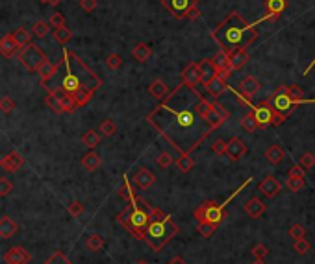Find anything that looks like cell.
Wrapping results in <instances>:
<instances>
[{
  "label": "cell",
  "instance_id": "obj_30",
  "mask_svg": "<svg viewBox=\"0 0 315 264\" xmlns=\"http://www.w3.org/2000/svg\"><path fill=\"white\" fill-rule=\"evenodd\" d=\"M176 167H178V170L182 174H187L195 167V159L191 157V153H182V155H178V159H176Z\"/></svg>",
  "mask_w": 315,
  "mask_h": 264
},
{
  "label": "cell",
  "instance_id": "obj_16",
  "mask_svg": "<svg viewBox=\"0 0 315 264\" xmlns=\"http://www.w3.org/2000/svg\"><path fill=\"white\" fill-rule=\"evenodd\" d=\"M182 81L189 87H196L199 83H202L201 65H199V63H189V65L182 70Z\"/></svg>",
  "mask_w": 315,
  "mask_h": 264
},
{
  "label": "cell",
  "instance_id": "obj_6",
  "mask_svg": "<svg viewBox=\"0 0 315 264\" xmlns=\"http://www.w3.org/2000/svg\"><path fill=\"white\" fill-rule=\"evenodd\" d=\"M224 205L226 203H217V201H213V199H208L204 203H201L199 207L195 209L193 216H195V220L201 224V222H208V224H213V226H219L221 222L226 220V209H224Z\"/></svg>",
  "mask_w": 315,
  "mask_h": 264
},
{
  "label": "cell",
  "instance_id": "obj_47",
  "mask_svg": "<svg viewBox=\"0 0 315 264\" xmlns=\"http://www.w3.org/2000/svg\"><path fill=\"white\" fill-rule=\"evenodd\" d=\"M226 148H228V140L217 139L212 144V151L215 155H226Z\"/></svg>",
  "mask_w": 315,
  "mask_h": 264
},
{
  "label": "cell",
  "instance_id": "obj_54",
  "mask_svg": "<svg viewBox=\"0 0 315 264\" xmlns=\"http://www.w3.org/2000/svg\"><path fill=\"white\" fill-rule=\"evenodd\" d=\"M50 24L54 28H63L65 26V17L61 15V13H52L50 17Z\"/></svg>",
  "mask_w": 315,
  "mask_h": 264
},
{
  "label": "cell",
  "instance_id": "obj_32",
  "mask_svg": "<svg viewBox=\"0 0 315 264\" xmlns=\"http://www.w3.org/2000/svg\"><path fill=\"white\" fill-rule=\"evenodd\" d=\"M54 72H56V65L54 63H50V61H45L43 65L39 67V70H37V74L41 76V85L43 83H47V81L54 76Z\"/></svg>",
  "mask_w": 315,
  "mask_h": 264
},
{
  "label": "cell",
  "instance_id": "obj_38",
  "mask_svg": "<svg viewBox=\"0 0 315 264\" xmlns=\"http://www.w3.org/2000/svg\"><path fill=\"white\" fill-rule=\"evenodd\" d=\"M212 109H213V102H210L206 96H201V100H199V103H196V111H199V115H201L202 119L206 120Z\"/></svg>",
  "mask_w": 315,
  "mask_h": 264
},
{
  "label": "cell",
  "instance_id": "obj_5",
  "mask_svg": "<svg viewBox=\"0 0 315 264\" xmlns=\"http://www.w3.org/2000/svg\"><path fill=\"white\" fill-rule=\"evenodd\" d=\"M180 227L178 224L160 209H154V218L150 222V226L145 235V242L148 244V248L152 251H160V249L173 240L178 235Z\"/></svg>",
  "mask_w": 315,
  "mask_h": 264
},
{
  "label": "cell",
  "instance_id": "obj_46",
  "mask_svg": "<svg viewBox=\"0 0 315 264\" xmlns=\"http://www.w3.org/2000/svg\"><path fill=\"white\" fill-rule=\"evenodd\" d=\"M215 229H217V226H213V224H208V222H201V224H199V233H201V237H204V238L213 237Z\"/></svg>",
  "mask_w": 315,
  "mask_h": 264
},
{
  "label": "cell",
  "instance_id": "obj_12",
  "mask_svg": "<svg viewBox=\"0 0 315 264\" xmlns=\"http://www.w3.org/2000/svg\"><path fill=\"white\" fill-rule=\"evenodd\" d=\"M212 63L217 70V76H221L223 80H228L234 69H232V61H230V56L224 52V50H219L217 54L212 58Z\"/></svg>",
  "mask_w": 315,
  "mask_h": 264
},
{
  "label": "cell",
  "instance_id": "obj_48",
  "mask_svg": "<svg viewBox=\"0 0 315 264\" xmlns=\"http://www.w3.org/2000/svg\"><path fill=\"white\" fill-rule=\"evenodd\" d=\"M121 65H123V58H121L119 54H109L108 58H106V67H108L109 70H117Z\"/></svg>",
  "mask_w": 315,
  "mask_h": 264
},
{
  "label": "cell",
  "instance_id": "obj_13",
  "mask_svg": "<svg viewBox=\"0 0 315 264\" xmlns=\"http://www.w3.org/2000/svg\"><path fill=\"white\" fill-rule=\"evenodd\" d=\"M228 119H230L228 109L224 108L223 103L213 102V109L210 111V115H208V119H206L208 126H210L212 130H217L219 126H223Z\"/></svg>",
  "mask_w": 315,
  "mask_h": 264
},
{
  "label": "cell",
  "instance_id": "obj_20",
  "mask_svg": "<svg viewBox=\"0 0 315 264\" xmlns=\"http://www.w3.org/2000/svg\"><path fill=\"white\" fill-rule=\"evenodd\" d=\"M247 153V146L243 144V140H239L238 137H232L228 140V148H226V155L232 159V161H238Z\"/></svg>",
  "mask_w": 315,
  "mask_h": 264
},
{
  "label": "cell",
  "instance_id": "obj_41",
  "mask_svg": "<svg viewBox=\"0 0 315 264\" xmlns=\"http://www.w3.org/2000/svg\"><path fill=\"white\" fill-rule=\"evenodd\" d=\"M50 22H45V21H37L35 24L32 26V32H33V35H37V37H45L47 33L50 32Z\"/></svg>",
  "mask_w": 315,
  "mask_h": 264
},
{
  "label": "cell",
  "instance_id": "obj_51",
  "mask_svg": "<svg viewBox=\"0 0 315 264\" xmlns=\"http://www.w3.org/2000/svg\"><path fill=\"white\" fill-rule=\"evenodd\" d=\"M156 163H158V167H160V168H169L171 165H173V163H176V161H173L171 153H167V151H162V153L158 155Z\"/></svg>",
  "mask_w": 315,
  "mask_h": 264
},
{
  "label": "cell",
  "instance_id": "obj_55",
  "mask_svg": "<svg viewBox=\"0 0 315 264\" xmlns=\"http://www.w3.org/2000/svg\"><path fill=\"white\" fill-rule=\"evenodd\" d=\"M11 189H13V185H11L10 181H8V179H6V178L0 179V196H2V198L10 194Z\"/></svg>",
  "mask_w": 315,
  "mask_h": 264
},
{
  "label": "cell",
  "instance_id": "obj_23",
  "mask_svg": "<svg viewBox=\"0 0 315 264\" xmlns=\"http://www.w3.org/2000/svg\"><path fill=\"white\" fill-rule=\"evenodd\" d=\"M265 159L269 165H272V167H277V165H280V163L284 161V157H286V151H284V148L280 144H272L269 146L265 150Z\"/></svg>",
  "mask_w": 315,
  "mask_h": 264
},
{
  "label": "cell",
  "instance_id": "obj_52",
  "mask_svg": "<svg viewBox=\"0 0 315 264\" xmlns=\"http://www.w3.org/2000/svg\"><path fill=\"white\" fill-rule=\"evenodd\" d=\"M304 235H306L304 226H300V224H293V226L289 227V237H293L295 240H299V238H304Z\"/></svg>",
  "mask_w": 315,
  "mask_h": 264
},
{
  "label": "cell",
  "instance_id": "obj_17",
  "mask_svg": "<svg viewBox=\"0 0 315 264\" xmlns=\"http://www.w3.org/2000/svg\"><path fill=\"white\" fill-rule=\"evenodd\" d=\"M0 165H2V168H4L6 172H17V170L24 165V157H22L19 151L13 150V151H10L8 155L2 157Z\"/></svg>",
  "mask_w": 315,
  "mask_h": 264
},
{
  "label": "cell",
  "instance_id": "obj_25",
  "mask_svg": "<svg viewBox=\"0 0 315 264\" xmlns=\"http://www.w3.org/2000/svg\"><path fill=\"white\" fill-rule=\"evenodd\" d=\"M245 213H247L250 218H260V216L265 213V203H263L260 198H250L249 201L245 203Z\"/></svg>",
  "mask_w": 315,
  "mask_h": 264
},
{
  "label": "cell",
  "instance_id": "obj_9",
  "mask_svg": "<svg viewBox=\"0 0 315 264\" xmlns=\"http://www.w3.org/2000/svg\"><path fill=\"white\" fill-rule=\"evenodd\" d=\"M269 100H271L272 108L277 109L278 113H282L284 117H289V115L293 113L295 109L300 105L297 100H293V98H291V94H289V91H288V85L277 87L274 94H272Z\"/></svg>",
  "mask_w": 315,
  "mask_h": 264
},
{
  "label": "cell",
  "instance_id": "obj_40",
  "mask_svg": "<svg viewBox=\"0 0 315 264\" xmlns=\"http://www.w3.org/2000/svg\"><path fill=\"white\" fill-rule=\"evenodd\" d=\"M98 131L100 133H104L106 137H111V135H115V131H117V126H115V122L111 119H106L100 122V126H98Z\"/></svg>",
  "mask_w": 315,
  "mask_h": 264
},
{
  "label": "cell",
  "instance_id": "obj_4",
  "mask_svg": "<svg viewBox=\"0 0 315 264\" xmlns=\"http://www.w3.org/2000/svg\"><path fill=\"white\" fill-rule=\"evenodd\" d=\"M152 218L154 207H150L145 199L137 198V196H134L125 209L117 215V222L139 240H145V235H147Z\"/></svg>",
  "mask_w": 315,
  "mask_h": 264
},
{
  "label": "cell",
  "instance_id": "obj_53",
  "mask_svg": "<svg viewBox=\"0 0 315 264\" xmlns=\"http://www.w3.org/2000/svg\"><path fill=\"white\" fill-rule=\"evenodd\" d=\"M267 253H269V248H267L265 244H256L254 248H252V255H254L256 259H265Z\"/></svg>",
  "mask_w": 315,
  "mask_h": 264
},
{
  "label": "cell",
  "instance_id": "obj_28",
  "mask_svg": "<svg viewBox=\"0 0 315 264\" xmlns=\"http://www.w3.org/2000/svg\"><path fill=\"white\" fill-rule=\"evenodd\" d=\"M148 92H150L154 98H158V100H163V98L169 94V89H167V85L163 83V80H154L152 83L148 85Z\"/></svg>",
  "mask_w": 315,
  "mask_h": 264
},
{
  "label": "cell",
  "instance_id": "obj_26",
  "mask_svg": "<svg viewBox=\"0 0 315 264\" xmlns=\"http://www.w3.org/2000/svg\"><path fill=\"white\" fill-rule=\"evenodd\" d=\"M150 56H152V50H150V46L147 43H137L134 46V50H132V58L136 61H139V63H145Z\"/></svg>",
  "mask_w": 315,
  "mask_h": 264
},
{
  "label": "cell",
  "instance_id": "obj_58",
  "mask_svg": "<svg viewBox=\"0 0 315 264\" xmlns=\"http://www.w3.org/2000/svg\"><path fill=\"white\" fill-rule=\"evenodd\" d=\"M199 15H201V10H199V6H195L193 10H189L187 19H189V21H195V19H199Z\"/></svg>",
  "mask_w": 315,
  "mask_h": 264
},
{
  "label": "cell",
  "instance_id": "obj_44",
  "mask_svg": "<svg viewBox=\"0 0 315 264\" xmlns=\"http://www.w3.org/2000/svg\"><path fill=\"white\" fill-rule=\"evenodd\" d=\"M43 264H72V262L67 259L65 253H61V251H54V253L50 255L49 259L45 260Z\"/></svg>",
  "mask_w": 315,
  "mask_h": 264
},
{
  "label": "cell",
  "instance_id": "obj_31",
  "mask_svg": "<svg viewBox=\"0 0 315 264\" xmlns=\"http://www.w3.org/2000/svg\"><path fill=\"white\" fill-rule=\"evenodd\" d=\"M100 157L95 153V151H89L87 155H84V159H82V165H84V168H86L87 172H95L98 167H100Z\"/></svg>",
  "mask_w": 315,
  "mask_h": 264
},
{
  "label": "cell",
  "instance_id": "obj_42",
  "mask_svg": "<svg viewBox=\"0 0 315 264\" xmlns=\"http://www.w3.org/2000/svg\"><path fill=\"white\" fill-rule=\"evenodd\" d=\"M117 192H119L121 198H125L126 201H130V199L134 198V196H136L134 189H132V187H130V181H128V179H126V178H125V181H123V185H121V187H119V190H117Z\"/></svg>",
  "mask_w": 315,
  "mask_h": 264
},
{
  "label": "cell",
  "instance_id": "obj_62",
  "mask_svg": "<svg viewBox=\"0 0 315 264\" xmlns=\"http://www.w3.org/2000/svg\"><path fill=\"white\" fill-rule=\"evenodd\" d=\"M252 264H265V260H263V259H256V260H252Z\"/></svg>",
  "mask_w": 315,
  "mask_h": 264
},
{
  "label": "cell",
  "instance_id": "obj_64",
  "mask_svg": "<svg viewBox=\"0 0 315 264\" xmlns=\"http://www.w3.org/2000/svg\"><path fill=\"white\" fill-rule=\"evenodd\" d=\"M39 2H49V0H39Z\"/></svg>",
  "mask_w": 315,
  "mask_h": 264
},
{
  "label": "cell",
  "instance_id": "obj_24",
  "mask_svg": "<svg viewBox=\"0 0 315 264\" xmlns=\"http://www.w3.org/2000/svg\"><path fill=\"white\" fill-rule=\"evenodd\" d=\"M204 89H206L208 94H212L213 98H219L223 94V91L228 89V85H226V80H223L221 76H215L212 81H208L206 85H204Z\"/></svg>",
  "mask_w": 315,
  "mask_h": 264
},
{
  "label": "cell",
  "instance_id": "obj_15",
  "mask_svg": "<svg viewBox=\"0 0 315 264\" xmlns=\"http://www.w3.org/2000/svg\"><path fill=\"white\" fill-rule=\"evenodd\" d=\"M258 190H260L261 194L265 196L267 199H271V198H274L280 190H282V185H280V181H278L274 176H267V178H263L260 181Z\"/></svg>",
  "mask_w": 315,
  "mask_h": 264
},
{
  "label": "cell",
  "instance_id": "obj_33",
  "mask_svg": "<svg viewBox=\"0 0 315 264\" xmlns=\"http://www.w3.org/2000/svg\"><path fill=\"white\" fill-rule=\"evenodd\" d=\"M11 35L15 37V41L21 44L22 48H24L26 44L32 43V35H30V32H28L26 28H17L15 32H11Z\"/></svg>",
  "mask_w": 315,
  "mask_h": 264
},
{
  "label": "cell",
  "instance_id": "obj_60",
  "mask_svg": "<svg viewBox=\"0 0 315 264\" xmlns=\"http://www.w3.org/2000/svg\"><path fill=\"white\" fill-rule=\"evenodd\" d=\"M313 67H315V58H313V60H311L310 67H308V69H306V70H304V72H302V76H308V74H310V70H311V69H313Z\"/></svg>",
  "mask_w": 315,
  "mask_h": 264
},
{
  "label": "cell",
  "instance_id": "obj_45",
  "mask_svg": "<svg viewBox=\"0 0 315 264\" xmlns=\"http://www.w3.org/2000/svg\"><path fill=\"white\" fill-rule=\"evenodd\" d=\"M299 165L304 168V170H311V168L315 167V155L311 151H306V153H302V157H300Z\"/></svg>",
  "mask_w": 315,
  "mask_h": 264
},
{
  "label": "cell",
  "instance_id": "obj_29",
  "mask_svg": "<svg viewBox=\"0 0 315 264\" xmlns=\"http://www.w3.org/2000/svg\"><path fill=\"white\" fill-rule=\"evenodd\" d=\"M230 61H232V69L239 70L243 65H247V61H249V50L243 48V50L234 52V54L230 56Z\"/></svg>",
  "mask_w": 315,
  "mask_h": 264
},
{
  "label": "cell",
  "instance_id": "obj_10",
  "mask_svg": "<svg viewBox=\"0 0 315 264\" xmlns=\"http://www.w3.org/2000/svg\"><path fill=\"white\" fill-rule=\"evenodd\" d=\"M260 87H261L260 81L256 80L254 76H247V78L241 80L238 89H232V91H234L235 96L241 100V103H243L245 108H252L250 100H252V96H254L256 92L260 91Z\"/></svg>",
  "mask_w": 315,
  "mask_h": 264
},
{
  "label": "cell",
  "instance_id": "obj_21",
  "mask_svg": "<svg viewBox=\"0 0 315 264\" xmlns=\"http://www.w3.org/2000/svg\"><path fill=\"white\" fill-rule=\"evenodd\" d=\"M19 231V226H17V222L11 218V216H2L0 218V237L2 238H11L15 237V233Z\"/></svg>",
  "mask_w": 315,
  "mask_h": 264
},
{
  "label": "cell",
  "instance_id": "obj_59",
  "mask_svg": "<svg viewBox=\"0 0 315 264\" xmlns=\"http://www.w3.org/2000/svg\"><path fill=\"white\" fill-rule=\"evenodd\" d=\"M169 264H187L182 257H173V259L169 260Z\"/></svg>",
  "mask_w": 315,
  "mask_h": 264
},
{
  "label": "cell",
  "instance_id": "obj_63",
  "mask_svg": "<svg viewBox=\"0 0 315 264\" xmlns=\"http://www.w3.org/2000/svg\"><path fill=\"white\" fill-rule=\"evenodd\" d=\"M136 264H148V262H147V260H137Z\"/></svg>",
  "mask_w": 315,
  "mask_h": 264
},
{
  "label": "cell",
  "instance_id": "obj_35",
  "mask_svg": "<svg viewBox=\"0 0 315 264\" xmlns=\"http://www.w3.org/2000/svg\"><path fill=\"white\" fill-rule=\"evenodd\" d=\"M82 142H84L86 148H95V146H98V142H100V135L95 130H87L86 133H84V137H82Z\"/></svg>",
  "mask_w": 315,
  "mask_h": 264
},
{
  "label": "cell",
  "instance_id": "obj_27",
  "mask_svg": "<svg viewBox=\"0 0 315 264\" xmlns=\"http://www.w3.org/2000/svg\"><path fill=\"white\" fill-rule=\"evenodd\" d=\"M201 65V70H202V85H206L208 81H212L215 76H217V70H215V67H213L212 60H204L199 63Z\"/></svg>",
  "mask_w": 315,
  "mask_h": 264
},
{
  "label": "cell",
  "instance_id": "obj_1",
  "mask_svg": "<svg viewBox=\"0 0 315 264\" xmlns=\"http://www.w3.org/2000/svg\"><path fill=\"white\" fill-rule=\"evenodd\" d=\"M201 96L202 94L196 91V87L185 85L182 81L147 117L148 124L180 155L191 153L213 131L196 111V103Z\"/></svg>",
  "mask_w": 315,
  "mask_h": 264
},
{
  "label": "cell",
  "instance_id": "obj_19",
  "mask_svg": "<svg viewBox=\"0 0 315 264\" xmlns=\"http://www.w3.org/2000/svg\"><path fill=\"white\" fill-rule=\"evenodd\" d=\"M134 183L141 190H147L148 187H152V185L156 183V176H154L148 168H139L137 174L134 176Z\"/></svg>",
  "mask_w": 315,
  "mask_h": 264
},
{
  "label": "cell",
  "instance_id": "obj_43",
  "mask_svg": "<svg viewBox=\"0 0 315 264\" xmlns=\"http://www.w3.org/2000/svg\"><path fill=\"white\" fill-rule=\"evenodd\" d=\"M306 185V178H289L288 176V189L291 192H300V190L304 189Z\"/></svg>",
  "mask_w": 315,
  "mask_h": 264
},
{
  "label": "cell",
  "instance_id": "obj_8",
  "mask_svg": "<svg viewBox=\"0 0 315 264\" xmlns=\"http://www.w3.org/2000/svg\"><path fill=\"white\" fill-rule=\"evenodd\" d=\"M19 61H21L24 69H28L30 72H37L39 67L43 65L45 61H49V58L45 56V52L39 48L37 44H26L24 48L19 52Z\"/></svg>",
  "mask_w": 315,
  "mask_h": 264
},
{
  "label": "cell",
  "instance_id": "obj_7",
  "mask_svg": "<svg viewBox=\"0 0 315 264\" xmlns=\"http://www.w3.org/2000/svg\"><path fill=\"white\" fill-rule=\"evenodd\" d=\"M252 113H254V119L260 126V130L267 128V126H280L288 117H284L282 113H278L277 109L271 105V100H261L260 103L252 105Z\"/></svg>",
  "mask_w": 315,
  "mask_h": 264
},
{
  "label": "cell",
  "instance_id": "obj_39",
  "mask_svg": "<svg viewBox=\"0 0 315 264\" xmlns=\"http://www.w3.org/2000/svg\"><path fill=\"white\" fill-rule=\"evenodd\" d=\"M45 103L49 105L54 113H65V109H63V105H61V102H60V98L56 96V94H52V92H49L47 94V98H45Z\"/></svg>",
  "mask_w": 315,
  "mask_h": 264
},
{
  "label": "cell",
  "instance_id": "obj_14",
  "mask_svg": "<svg viewBox=\"0 0 315 264\" xmlns=\"http://www.w3.org/2000/svg\"><path fill=\"white\" fill-rule=\"evenodd\" d=\"M30 253L22 246H13L4 253V262L6 264H28L30 262Z\"/></svg>",
  "mask_w": 315,
  "mask_h": 264
},
{
  "label": "cell",
  "instance_id": "obj_11",
  "mask_svg": "<svg viewBox=\"0 0 315 264\" xmlns=\"http://www.w3.org/2000/svg\"><path fill=\"white\" fill-rule=\"evenodd\" d=\"M162 4L171 11L174 19H187L189 10L199 6V0H162Z\"/></svg>",
  "mask_w": 315,
  "mask_h": 264
},
{
  "label": "cell",
  "instance_id": "obj_22",
  "mask_svg": "<svg viewBox=\"0 0 315 264\" xmlns=\"http://www.w3.org/2000/svg\"><path fill=\"white\" fill-rule=\"evenodd\" d=\"M288 10V0H265V13L271 15L272 21H277L278 15Z\"/></svg>",
  "mask_w": 315,
  "mask_h": 264
},
{
  "label": "cell",
  "instance_id": "obj_18",
  "mask_svg": "<svg viewBox=\"0 0 315 264\" xmlns=\"http://www.w3.org/2000/svg\"><path fill=\"white\" fill-rule=\"evenodd\" d=\"M21 44L17 43L15 37L11 35V33H8V35H4L2 37V41H0V52H2V56L4 58H13L15 54H19L21 52Z\"/></svg>",
  "mask_w": 315,
  "mask_h": 264
},
{
  "label": "cell",
  "instance_id": "obj_56",
  "mask_svg": "<svg viewBox=\"0 0 315 264\" xmlns=\"http://www.w3.org/2000/svg\"><path fill=\"white\" fill-rule=\"evenodd\" d=\"M69 213H71L74 218H78V216L84 213V205H82L80 201H72V203L69 205Z\"/></svg>",
  "mask_w": 315,
  "mask_h": 264
},
{
  "label": "cell",
  "instance_id": "obj_61",
  "mask_svg": "<svg viewBox=\"0 0 315 264\" xmlns=\"http://www.w3.org/2000/svg\"><path fill=\"white\" fill-rule=\"evenodd\" d=\"M63 0H49V4H52V6H60Z\"/></svg>",
  "mask_w": 315,
  "mask_h": 264
},
{
  "label": "cell",
  "instance_id": "obj_34",
  "mask_svg": "<svg viewBox=\"0 0 315 264\" xmlns=\"http://www.w3.org/2000/svg\"><path fill=\"white\" fill-rule=\"evenodd\" d=\"M86 244H87V248H89V251L97 253V251H100V249L104 248V237H100L98 233H93V235H89Z\"/></svg>",
  "mask_w": 315,
  "mask_h": 264
},
{
  "label": "cell",
  "instance_id": "obj_37",
  "mask_svg": "<svg viewBox=\"0 0 315 264\" xmlns=\"http://www.w3.org/2000/svg\"><path fill=\"white\" fill-rule=\"evenodd\" d=\"M71 37H72V32L67 26H63V28H54V41H56V43L65 44L67 41H71Z\"/></svg>",
  "mask_w": 315,
  "mask_h": 264
},
{
  "label": "cell",
  "instance_id": "obj_3",
  "mask_svg": "<svg viewBox=\"0 0 315 264\" xmlns=\"http://www.w3.org/2000/svg\"><path fill=\"white\" fill-rule=\"evenodd\" d=\"M265 19L261 17L260 21L247 22L239 11H232L215 30H212V39L219 44V48L224 50L228 56H232L238 50L247 48L258 39V24Z\"/></svg>",
  "mask_w": 315,
  "mask_h": 264
},
{
  "label": "cell",
  "instance_id": "obj_36",
  "mask_svg": "<svg viewBox=\"0 0 315 264\" xmlns=\"http://www.w3.org/2000/svg\"><path fill=\"white\" fill-rule=\"evenodd\" d=\"M241 126H243V128L249 131V133H252V131H256V130H260V126H258V122H256V119H254L252 109H250L249 113H247L243 119H241Z\"/></svg>",
  "mask_w": 315,
  "mask_h": 264
},
{
  "label": "cell",
  "instance_id": "obj_50",
  "mask_svg": "<svg viewBox=\"0 0 315 264\" xmlns=\"http://www.w3.org/2000/svg\"><path fill=\"white\" fill-rule=\"evenodd\" d=\"M15 100H13V98H10V96H4L2 98V100H0V111H2V113H11V111H13V109H15Z\"/></svg>",
  "mask_w": 315,
  "mask_h": 264
},
{
  "label": "cell",
  "instance_id": "obj_57",
  "mask_svg": "<svg viewBox=\"0 0 315 264\" xmlns=\"http://www.w3.org/2000/svg\"><path fill=\"white\" fill-rule=\"evenodd\" d=\"M80 6L84 11H93L97 8V0H80Z\"/></svg>",
  "mask_w": 315,
  "mask_h": 264
},
{
  "label": "cell",
  "instance_id": "obj_2",
  "mask_svg": "<svg viewBox=\"0 0 315 264\" xmlns=\"http://www.w3.org/2000/svg\"><path fill=\"white\" fill-rule=\"evenodd\" d=\"M43 87L47 92L63 91L71 94L76 100L78 108H84L102 87V80L74 52L63 48V58L56 63L54 76L43 83Z\"/></svg>",
  "mask_w": 315,
  "mask_h": 264
},
{
  "label": "cell",
  "instance_id": "obj_49",
  "mask_svg": "<svg viewBox=\"0 0 315 264\" xmlns=\"http://www.w3.org/2000/svg\"><path fill=\"white\" fill-rule=\"evenodd\" d=\"M293 249L297 251L299 255H306L310 251V242L306 240V238H299V240H295L293 244Z\"/></svg>",
  "mask_w": 315,
  "mask_h": 264
}]
</instances>
